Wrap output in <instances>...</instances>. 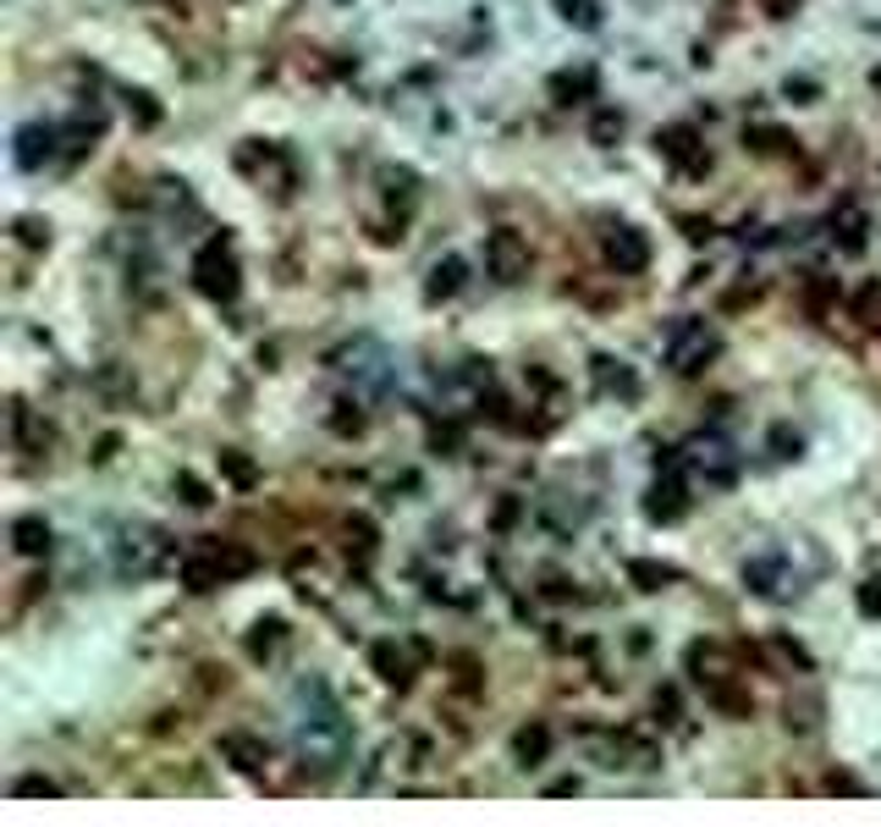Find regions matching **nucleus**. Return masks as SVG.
<instances>
[{"label": "nucleus", "instance_id": "nucleus-1", "mask_svg": "<svg viewBox=\"0 0 881 827\" xmlns=\"http://www.w3.org/2000/svg\"><path fill=\"white\" fill-rule=\"evenodd\" d=\"M352 751V728L342 717V701L331 695L325 679L298 684V756L314 778H336Z\"/></svg>", "mask_w": 881, "mask_h": 827}, {"label": "nucleus", "instance_id": "nucleus-2", "mask_svg": "<svg viewBox=\"0 0 881 827\" xmlns=\"http://www.w3.org/2000/svg\"><path fill=\"white\" fill-rule=\"evenodd\" d=\"M717 354H722V337H717L711 320H683V325H672V337H667V365H672L678 375L705 370Z\"/></svg>", "mask_w": 881, "mask_h": 827}, {"label": "nucleus", "instance_id": "nucleus-3", "mask_svg": "<svg viewBox=\"0 0 881 827\" xmlns=\"http://www.w3.org/2000/svg\"><path fill=\"white\" fill-rule=\"evenodd\" d=\"M194 276H199V293H204V298H237V260H232V248H226L221 237L199 248Z\"/></svg>", "mask_w": 881, "mask_h": 827}, {"label": "nucleus", "instance_id": "nucleus-4", "mask_svg": "<svg viewBox=\"0 0 881 827\" xmlns=\"http://www.w3.org/2000/svg\"><path fill=\"white\" fill-rule=\"evenodd\" d=\"M253 568V557L243 552V546H204L194 563H188V585L194 591H210V585H221V579H232V573H248Z\"/></svg>", "mask_w": 881, "mask_h": 827}, {"label": "nucleus", "instance_id": "nucleus-5", "mask_svg": "<svg viewBox=\"0 0 881 827\" xmlns=\"http://www.w3.org/2000/svg\"><path fill=\"white\" fill-rule=\"evenodd\" d=\"M688 469H694L705 485H728V480L739 474V453H733L722 436H699V442L688 447Z\"/></svg>", "mask_w": 881, "mask_h": 827}, {"label": "nucleus", "instance_id": "nucleus-6", "mask_svg": "<svg viewBox=\"0 0 881 827\" xmlns=\"http://www.w3.org/2000/svg\"><path fill=\"white\" fill-rule=\"evenodd\" d=\"M61 138H66V127H55V122H28V127H17V165L23 172H39V165H50L55 155H61Z\"/></svg>", "mask_w": 881, "mask_h": 827}, {"label": "nucleus", "instance_id": "nucleus-7", "mask_svg": "<svg viewBox=\"0 0 881 827\" xmlns=\"http://www.w3.org/2000/svg\"><path fill=\"white\" fill-rule=\"evenodd\" d=\"M606 260H611L617 276H640V271L650 266V243H645V232H634V226L606 232Z\"/></svg>", "mask_w": 881, "mask_h": 827}, {"label": "nucleus", "instance_id": "nucleus-8", "mask_svg": "<svg viewBox=\"0 0 881 827\" xmlns=\"http://www.w3.org/2000/svg\"><path fill=\"white\" fill-rule=\"evenodd\" d=\"M165 557V541L154 535V530H127L122 535V546H116V573H133V579H144V573H154V563Z\"/></svg>", "mask_w": 881, "mask_h": 827}, {"label": "nucleus", "instance_id": "nucleus-9", "mask_svg": "<svg viewBox=\"0 0 881 827\" xmlns=\"http://www.w3.org/2000/svg\"><path fill=\"white\" fill-rule=\"evenodd\" d=\"M485 260H491V271H496L501 282H523V276H529V243H523L518 232H496V237L485 243Z\"/></svg>", "mask_w": 881, "mask_h": 827}, {"label": "nucleus", "instance_id": "nucleus-10", "mask_svg": "<svg viewBox=\"0 0 881 827\" xmlns=\"http://www.w3.org/2000/svg\"><path fill=\"white\" fill-rule=\"evenodd\" d=\"M744 585L749 591H760V596H787V591H799L793 585V573H787V563L771 552V557H755V563H744Z\"/></svg>", "mask_w": 881, "mask_h": 827}, {"label": "nucleus", "instance_id": "nucleus-11", "mask_svg": "<svg viewBox=\"0 0 881 827\" xmlns=\"http://www.w3.org/2000/svg\"><path fill=\"white\" fill-rule=\"evenodd\" d=\"M645 514L650 519H661V524H672V519H683L688 514V485H683V474L672 469L667 480H656L650 485V503H645Z\"/></svg>", "mask_w": 881, "mask_h": 827}, {"label": "nucleus", "instance_id": "nucleus-12", "mask_svg": "<svg viewBox=\"0 0 881 827\" xmlns=\"http://www.w3.org/2000/svg\"><path fill=\"white\" fill-rule=\"evenodd\" d=\"M12 541H17L23 557H45V552H50V524H45L39 514H28V519L12 524Z\"/></svg>", "mask_w": 881, "mask_h": 827}, {"label": "nucleus", "instance_id": "nucleus-13", "mask_svg": "<svg viewBox=\"0 0 881 827\" xmlns=\"http://www.w3.org/2000/svg\"><path fill=\"white\" fill-rule=\"evenodd\" d=\"M221 756H232V767H243V773H259L264 767V744L248 739V733H226L221 739Z\"/></svg>", "mask_w": 881, "mask_h": 827}, {"label": "nucleus", "instance_id": "nucleus-14", "mask_svg": "<svg viewBox=\"0 0 881 827\" xmlns=\"http://www.w3.org/2000/svg\"><path fill=\"white\" fill-rule=\"evenodd\" d=\"M512 751H518L523 767H535V762H546V751H551V733H546V728H523V733L512 739Z\"/></svg>", "mask_w": 881, "mask_h": 827}, {"label": "nucleus", "instance_id": "nucleus-15", "mask_svg": "<svg viewBox=\"0 0 881 827\" xmlns=\"http://www.w3.org/2000/svg\"><path fill=\"white\" fill-rule=\"evenodd\" d=\"M458 287H463V260H440V266L430 271V287H424V293H430V298H452Z\"/></svg>", "mask_w": 881, "mask_h": 827}, {"label": "nucleus", "instance_id": "nucleus-16", "mask_svg": "<svg viewBox=\"0 0 881 827\" xmlns=\"http://www.w3.org/2000/svg\"><path fill=\"white\" fill-rule=\"evenodd\" d=\"M375 668H381L386 684H408V656L397 645H375Z\"/></svg>", "mask_w": 881, "mask_h": 827}, {"label": "nucleus", "instance_id": "nucleus-17", "mask_svg": "<svg viewBox=\"0 0 881 827\" xmlns=\"http://www.w3.org/2000/svg\"><path fill=\"white\" fill-rule=\"evenodd\" d=\"M688 144H694V133H688V127H678V133H667V144H661V149H667V155H672L678 165H688V172H699V165H705V155H694Z\"/></svg>", "mask_w": 881, "mask_h": 827}, {"label": "nucleus", "instance_id": "nucleus-18", "mask_svg": "<svg viewBox=\"0 0 881 827\" xmlns=\"http://www.w3.org/2000/svg\"><path fill=\"white\" fill-rule=\"evenodd\" d=\"M595 375H600V386H606V392H623V397H634V375H629L623 365L611 370V359H595Z\"/></svg>", "mask_w": 881, "mask_h": 827}, {"label": "nucleus", "instance_id": "nucleus-19", "mask_svg": "<svg viewBox=\"0 0 881 827\" xmlns=\"http://www.w3.org/2000/svg\"><path fill=\"white\" fill-rule=\"evenodd\" d=\"M557 7H562V17H568V23H579V28H595V23H600L595 0H557Z\"/></svg>", "mask_w": 881, "mask_h": 827}, {"label": "nucleus", "instance_id": "nucleus-20", "mask_svg": "<svg viewBox=\"0 0 881 827\" xmlns=\"http://www.w3.org/2000/svg\"><path fill=\"white\" fill-rule=\"evenodd\" d=\"M629 573L640 579V585H645V591H661V585H667V579H672V568H661V563H634Z\"/></svg>", "mask_w": 881, "mask_h": 827}, {"label": "nucleus", "instance_id": "nucleus-21", "mask_svg": "<svg viewBox=\"0 0 881 827\" xmlns=\"http://www.w3.org/2000/svg\"><path fill=\"white\" fill-rule=\"evenodd\" d=\"M221 464H226V474H232L237 485H253V464H248V458H237V453H221Z\"/></svg>", "mask_w": 881, "mask_h": 827}, {"label": "nucleus", "instance_id": "nucleus-22", "mask_svg": "<svg viewBox=\"0 0 881 827\" xmlns=\"http://www.w3.org/2000/svg\"><path fill=\"white\" fill-rule=\"evenodd\" d=\"M276 640H282V618H271V624H264V634H253V651L264 656V651H271Z\"/></svg>", "mask_w": 881, "mask_h": 827}, {"label": "nucleus", "instance_id": "nucleus-23", "mask_svg": "<svg viewBox=\"0 0 881 827\" xmlns=\"http://www.w3.org/2000/svg\"><path fill=\"white\" fill-rule=\"evenodd\" d=\"M859 607H865V613H870V618H876V613H881V579H870V585H865V591H859Z\"/></svg>", "mask_w": 881, "mask_h": 827}, {"label": "nucleus", "instance_id": "nucleus-24", "mask_svg": "<svg viewBox=\"0 0 881 827\" xmlns=\"http://www.w3.org/2000/svg\"><path fill=\"white\" fill-rule=\"evenodd\" d=\"M17 794H55V783H50V778H23Z\"/></svg>", "mask_w": 881, "mask_h": 827}, {"label": "nucleus", "instance_id": "nucleus-25", "mask_svg": "<svg viewBox=\"0 0 881 827\" xmlns=\"http://www.w3.org/2000/svg\"><path fill=\"white\" fill-rule=\"evenodd\" d=\"M771 442H777V458H793V453H799V436H787V431H777Z\"/></svg>", "mask_w": 881, "mask_h": 827}, {"label": "nucleus", "instance_id": "nucleus-26", "mask_svg": "<svg viewBox=\"0 0 881 827\" xmlns=\"http://www.w3.org/2000/svg\"><path fill=\"white\" fill-rule=\"evenodd\" d=\"M611 133H623V116H600L595 122V138H611Z\"/></svg>", "mask_w": 881, "mask_h": 827}, {"label": "nucleus", "instance_id": "nucleus-27", "mask_svg": "<svg viewBox=\"0 0 881 827\" xmlns=\"http://www.w3.org/2000/svg\"><path fill=\"white\" fill-rule=\"evenodd\" d=\"M760 7H766V12H771V17H787V12H793V7H799V0H760Z\"/></svg>", "mask_w": 881, "mask_h": 827}]
</instances>
